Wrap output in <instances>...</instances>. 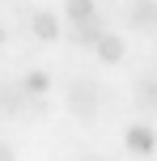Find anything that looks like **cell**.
Listing matches in <instances>:
<instances>
[{
	"label": "cell",
	"mask_w": 157,
	"mask_h": 161,
	"mask_svg": "<svg viewBox=\"0 0 157 161\" xmlns=\"http://www.w3.org/2000/svg\"><path fill=\"white\" fill-rule=\"evenodd\" d=\"M127 148H132L136 157H149L153 148H157V136H153V127H144V123H136V127H127Z\"/></svg>",
	"instance_id": "cell-1"
},
{
	"label": "cell",
	"mask_w": 157,
	"mask_h": 161,
	"mask_svg": "<svg viewBox=\"0 0 157 161\" xmlns=\"http://www.w3.org/2000/svg\"><path fill=\"white\" fill-rule=\"evenodd\" d=\"M102 34H106V30H102L98 13H93V17H85V21H72V38L81 42V47H93V42H98Z\"/></svg>",
	"instance_id": "cell-2"
},
{
	"label": "cell",
	"mask_w": 157,
	"mask_h": 161,
	"mask_svg": "<svg viewBox=\"0 0 157 161\" xmlns=\"http://www.w3.org/2000/svg\"><path fill=\"white\" fill-rule=\"evenodd\" d=\"M30 25H34V34H38L42 42H55L59 38V21H55V13H47V8H38V13L30 17Z\"/></svg>",
	"instance_id": "cell-3"
},
{
	"label": "cell",
	"mask_w": 157,
	"mask_h": 161,
	"mask_svg": "<svg viewBox=\"0 0 157 161\" xmlns=\"http://www.w3.org/2000/svg\"><path fill=\"white\" fill-rule=\"evenodd\" d=\"M93 51H98V59H106V64H119V59H123V38L102 34V38L93 42Z\"/></svg>",
	"instance_id": "cell-4"
},
{
	"label": "cell",
	"mask_w": 157,
	"mask_h": 161,
	"mask_svg": "<svg viewBox=\"0 0 157 161\" xmlns=\"http://www.w3.org/2000/svg\"><path fill=\"white\" fill-rule=\"evenodd\" d=\"M47 89H51V76H47V72H25L21 93H34V97H38V93H47Z\"/></svg>",
	"instance_id": "cell-5"
},
{
	"label": "cell",
	"mask_w": 157,
	"mask_h": 161,
	"mask_svg": "<svg viewBox=\"0 0 157 161\" xmlns=\"http://www.w3.org/2000/svg\"><path fill=\"white\" fill-rule=\"evenodd\" d=\"M64 13L72 17V21H85V17H93L98 8H93V0H68V4H64Z\"/></svg>",
	"instance_id": "cell-6"
},
{
	"label": "cell",
	"mask_w": 157,
	"mask_h": 161,
	"mask_svg": "<svg viewBox=\"0 0 157 161\" xmlns=\"http://www.w3.org/2000/svg\"><path fill=\"white\" fill-rule=\"evenodd\" d=\"M140 102H144V106H157V76H144V85H140Z\"/></svg>",
	"instance_id": "cell-7"
},
{
	"label": "cell",
	"mask_w": 157,
	"mask_h": 161,
	"mask_svg": "<svg viewBox=\"0 0 157 161\" xmlns=\"http://www.w3.org/2000/svg\"><path fill=\"white\" fill-rule=\"evenodd\" d=\"M0 161H13V153H8V148H4V144H0Z\"/></svg>",
	"instance_id": "cell-8"
},
{
	"label": "cell",
	"mask_w": 157,
	"mask_h": 161,
	"mask_svg": "<svg viewBox=\"0 0 157 161\" xmlns=\"http://www.w3.org/2000/svg\"><path fill=\"white\" fill-rule=\"evenodd\" d=\"M0 42H4V30H0Z\"/></svg>",
	"instance_id": "cell-9"
}]
</instances>
